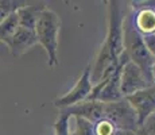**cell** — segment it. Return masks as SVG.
Listing matches in <instances>:
<instances>
[{
    "label": "cell",
    "mask_w": 155,
    "mask_h": 135,
    "mask_svg": "<svg viewBox=\"0 0 155 135\" xmlns=\"http://www.w3.org/2000/svg\"><path fill=\"white\" fill-rule=\"evenodd\" d=\"M61 30V19L53 10L45 8L35 26L38 43L46 50L47 64L50 68L58 66V37Z\"/></svg>",
    "instance_id": "6da1fadb"
},
{
    "label": "cell",
    "mask_w": 155,
    "mask_h": 135,
    "mask_svg": "<svg viewBox=\"0 0 155 135\" xmlns=\"http://www.w3.org/2000/svg\"><path fill=\"white\" fill-rule=\"evenodd\" d=\"M124 50L131 62L138 65L143 73L153 83V66L155 59L146 46L144 38L134 26V22H124ZM154 84V83H153Z\"/></svg>",
    "instance_id": "7a4b0ae2"
},
{
    "label": "cell",
    "mask_w": 155,
    "mask_h": 135,
    "mask_svg": "<svg viewBox=\"0 0 155 135\" xmlns=\"http://www.w3.org/2000/svg\"><path fill=\"white\" fill-rule=\"evenodd\" d=\"M108 32L105 42L116 59L124 53V10L120 2H108Z\"/></svg>",
    "instance_id": "3957f363"
},
{
    "label": "cell",
    "mask_w": 155,
    "mask_h": 135,
    "mask_svg": "<svg viewBox=\"0 0 155 135\" xmlns=\"http://www.w3.org/2000/svg\"><path fill=\"white\" fill-rule=\"evenodd\" d=\"M105 119L112 122L121 131H138L140 128L138 116L126 99L105 104Z\"/></svg>",
    "instance_id": "277c9868"
},
{
    "label": "cell",
    "mask_w": 155,
    "mask_h": 135,
    "mask_svg": "<svg viewBox=\"0 0 155 135\" xmlns=\"http://www.w3.org/2000/svg\"><path fill=\"white\" fill-rule=\"evenodd\" d=\"M92 91H93V84H92V80H91V65H88L84 69L82 74L77 79L73 88L64 96L55 99L54 106L57 108H59V110H65V108L77 106V104L88 100Z\"/></svg>",
    "instance_id": "5b68a950"
},
{
    "label": "cell",
    "mask_w": 155,
    "mask_h": 135,
    "mask_svg": "<svg viewBox=\"0 0 155 135\" xmlns=\"http://www.w3.org/2000/svg\"><path fill=\"white\" fill-rule=\"evenodd\" d=\"M154 85L148 77L143 73V70L134 62L128 61L120 70V88L123 97L136 93V92L146 89L147 86Z\"/></svg>",
    "instance_id": "8992f818"
},
{
    "label": "cell",
    "mask_w": 155,
    "mask_h": 135,
    "mask_svg": "<svg viewBox=\"0 0 155 135\" xmlns=\"http://www.w3.org/2000/svg\"><path fill=\"white\" fill-rule=\"evenodd\" d=\"M126 100L134 108L140 127L144 122L155 113V85H150L146 89L136 92V93L126 97Z\"/></svg>",
    "instance_id": "52a82bcc"
},
{
    "label": "cell",
    "mask_w": 155,
    "mask_h": 135,
    "mask_svg": "<svg viewBox=\"0 0 155 135\" xmlns=\"http://www.w3.org/2000/svg\"><path fill=\"white\" fill-rule=\"evenodd\" d=\"M62 112L68 113L69 116L86 119L88 122L96 124L97 122L105 119V104L99 100H85L77 106L65 108Z\"/></svg>",
    "instance_id": "ba28073f"
},
{
    "label": "cell",
    "mask_w": 155,
    "mask_h": 135,
    "mask_svg": "<svg viewBox=\"0 0 155 135\" xmlns=\"http://www.w3.org/2000/svg\"><path fill=\"white\" fill-rule=\"evenodd\" d=\"M38 45V38L35 34V30L25 29V27H19L16 34L14 35L12 41L8 45V49L12 53L14 57H19L25 54L27 50Z\"/></svg>",
    "instance_id": "9c48e42d"
},
{
    "label": "cell",
    "mask_w": 155,
    "mask_h": 135,
    "mask_svg": "<svg viewBox=\"0 0 155 135\" xmlns=\"http://www.w3.org/2000/svg\"><path fill=\"white\" fill-rule=\"evenodd\" d=\"M45 8H46V5H43V4L23 5L22 8H19V10L16 11L18 18H19V26L25 27V29L35 30L37 22Z\"/></svg>",
    "instance_id": "30bf717a"
},
{
    "label": "cell",
    "mask_w": 155,
    "mask_h": 135,
    "mask_svg": "<svg viewBox=\"0 0 155 135\" xmlns=\"http://www.w3.org/2000/svg\"><path fill=\"white\" fill-rule=\"evenodd\" d=\"M134 26L143 37L155 34V10L153 8L140 10L134 18Z\"/></svg>",
    "instance_id": "8fae6325"
},
{
    "label": "cell",
    "mask_w": 155,
    "mask_h": 135,
    "mask_svg": "<svg viewBox=\"0 0 155 135\" xmlns=\"http://www.w3.org/2000/svg\"><path fill=\"white\" fill-rule=\"evenodd\" d=\"M19 18L18 14L14 12L11 14L4 22L0 25V42L5 43L8 46L10 42L12 41L14 35L16 34V31L19 30Z\"/></svg>",
    "instance_id": "7c38bea8"
},
{
    "label": "cell",
    "mask_w": 155,
    "mask_h": 135,
    "mask_svg": "<svg viewBox=\"0 0 155 135\" xmlns=\"http://www.w3.org/2000/svg\"><path fill=\"white\" fill-rule=\"evenodd\" d=\"M70 135H94V124L86 119L70 116Z\"/></svg>",
    "instance_id": "4fadbf2b"
},
{
    "label": "cell",
    "mask_w": 155,
    "mask_h": 135,
    "mask_svg": "<svg viewBox=\"0 0 155 135\" xmlns=\"http://www.w3.org/2000/svg\"><path fill=\"white\" fill-rule=\"evenodd\" d=\"M25 2H14V0H0V25L10 16L11 14L16 12L19 8L26 5Z\"/></svg>",
    "instance_id": "5bb4252c"
},
{
    "label": "cell",
    "mask_w": 155,
    "mask_h": 135,
    "mask_svg": "<svg viewBox=\"0 0 155 135\" xmlns=\"http://www.w3.org/2000/svg\"><path fill=\"white\" fill-rule=\"evenodd\" d=\"M123 134L124 131L119 130L108 119H103V120L97 122L94 124V135H123Z\"/></svg>",
    "instance_id": "9a60e30c"
},
{
    "label": "cell",
    "mask_w": 155,
    "mask_h": 135,
    "mask_svg": "<svg viewBox=\"0 0 155 135\" xmlns=\"http://www.w3.org/2000/svg\"><path fill=\"white\" fill-rule=\"evenodd\" d=\"M54 135H70V116L62 112L54 123Z\"/></svg>",
    "instance_id": "2e32d148"
},
{
    "label": "cell",
    "mask_w": 155,
    "mask_h": 135,
    "mask_svg": "<svg viewBox=\"0 0 155 135\" xmlns=\"http://www.w3.org/2000/svg\"><path fill=\"white\" fill-rule=\"evenodd\" d=\"M139 130L144 134H148V135H155V113L151 115L147 120L144 122V124L142 126Z\"/></svg>",
    "instance_id": "e0dca14e"
},
{
    "label": "cell",
    "mask_w": 155,
    "mask_h": 135,
    "mask_svg": "<svg viewBox=\"0 0 155 135\" xmlns=\"http://www.w3.org/2000/svg\"><path fill=\"white\" fill-rule=\"evenodd\" d=\"M144 42H146V46H147L148 52L153 56V58L155 59V34L153 35H144Z\"/></svg>",
    "instance_id": "ac0fdd59"
},
{
    "label": "cell",
    "mask_w": 155,
    "mask_h": 135,
    "mask_svg": "<svg viewBox=\"0 0 155 135\" xmlns=\"http://www.w3.org/2000/svg\"><path fill=\"white\" fill-rule=\"evenodd\" d=\"M123 135H140L138 131H124Z\"/></svg>",
    "instance_id": "d6986e66"
},
{
    "label": "cell",
    "mask_w": 155,
    "mask_h": 135,
    "mask_svg": "<svg viewBox=\"0 0 155 135\" xmlns=\"http://www.w3.org/2000/svg\"><path fill=\"white\" fill-rule=\"evenodd\" d=\"M153 83H154V85H155V64H154V66H153Z\"/></svg>",
    "instance_id": "ffe728a7"
}]
</instances>
